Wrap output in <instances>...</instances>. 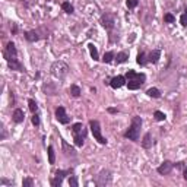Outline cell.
Instances as JSON below:
<instances>
[{
    "label": "cell",
    "mask_w": 187,
    "mask_h": 187,
    "mask_svg": "<svg viewBox=\"0 0 187 187\" xmlns=\"http://www.w3.org/2000/svg\"><path fill=\"white\" fill-rule=\"evenodd\" d=\"M145 79H146V76L143 73H136L135 70H127V73H126V83H127V86H129V89L132 91H136L139 89L143 83H145Z\"/></svg>",
    "instance_id": "1"
},
{
    "label": "cell",
    "mask_w": 187,
    "mask_h": 187,
    "mask_svg": "<svg viewBox=\"0 0 187 187\" xmlns=\"http://www.w3.org/2000/svg\"><path fill=\"white\" fill-rule=\"evenodd\" d=\"M140 127H142V119H140L139 115H136V117H133L130 127H129V130L124 133V136L129 139V140H133V142H136V140L139 139Z\"/></svg>",
    "instance_id": "2"
},
{
    "label": "cell",
    "mask_w": 187,
    "mask_h": 187,
    "mask_svg": "<svg viewBox=\"0 0 187 187\" xmlns=\"http://www.w3.org/2000/svg\"><path fill=\"white\" fill-rule=\"evenodd\" d=\"M67 72H69V67L63 62H54L51 65V73L54 75L56 78H58V79H63L67 75Z\"/></svg>",
    "instance_id": "3"
},
{
    "label": "cell",
    "mask_w": 187,
    "mask_h": 187,
    "mask_svg": "<svg viewBox=\"0 0 187 187\" xmlns=\"http://www.w3.org/2000/svg\"><path fill=\"white\" fill-rule=\"evenodd\" d=\"M89 126H91V132H92V135H94V138L97 139L98 142L101 143V145H105L107 143V139L101 135V126H99V122L98 120H91L89 122Z\"/></svg>",
    "instance_id": "4"
},
{
    "label": "cell",
    "mask_w": 187,
    "mask_h": 187,
    "mask_svg": "<svg viewBox=\"0 0 187 187\" xmlns=\"http://www.w3.org/2000/svg\"><path fill=\"white\" fill-rule=\"evenodd\" d=\"M3 56H5V58H6L8 62H10V60H16L18 58V51H16V47H15L13 42H8Z\"/></svg>",
    "instance_id": "5"
},
{
    "label": "cell",
    "mask_w": 187,
    "mask_h": 187,
    "mask_svg": "<svg viewBox=\"0 0 187 187\" xmlns=\"http://www.w3.org/2000/svg\"><path fill=\"white\" fill-rule=\"evenodd\" d=\"M101 24L105 29H113L114 24H115V16L113 13H105V15L101 16Z\"/></svg>",
    "instance_id": "6"
},
{
    "label": "cell",
    "mask_w": 187,
    "mask_h": 187,
    "mask_svg": "<svg viewBox=\"0 0 187 187\" xmlns=\"http://www.w3.org/2000/svg\"><path fill=\"white\" fill-rule=\"evenodd\" d=\"M72 172V170H66V171H57L56 172V177L51 180V186L53 187H60L62 186V183H63V179H65V175H67V174H70Z\"/></svg>",
    "instance_id": "7"
},
{
    "label": "cell",
    "mask_w": 187,
    "mask_h": 187,
    "mask_svg": "<svg viewBox=\"0 0 187 187\" xmlns=\"http://www.w3.org/2000/svg\"><path fill=\"white\" fill-rule=\"evenodd\" d=\"M111 183V175H110V171L102 170L99 174H98V179H97V184L98 186H107Z\"/></svg>",
    "instance_id": "8"
},
{
    "label": "cell",
    "mask_w": 187,
    "mask_h": 187,
    "mask_svg": "<svg viewBox=\"0 0 187 187\" xmlns=\"http://www.w3.org/2000/svg\"><path fill=\"white\" fill-rule=\"evenodd\" d=\"M56 119L58 120V123H62V124H67V123L70 122V119H69V115L66 114V110L63 107H58L56 110Z\"/></svg>",
    "instance_id": "9"
},
{
    "label": "cell",
    "mask_w": 187,
    "mask_h": 187,
    "mask_svg": "<svg viewBox=\"0 0 187 187\" xmlns=\"http://www.w3.org/2000/svg\"><path fill=\"white\" fill-rule=\"evenodd\" d=\"M174 168V164L170 162V161H164L159 167H158V172L159 174H162V175H167V174H170L171 171Z\"/></svg>",
    "instance_id": "10"
},
{
    "label": "cell",
    "mask_w": 187,
    "mask_h": 187,
    "mask_svg": "<svg viewBox=\"0 0 187 187\" xmlns=\"http://www.w3.org/2000/svg\"><path fill=\"white\" fill-rule=\"evenodd\" d=\"M124 83H126V78H124V76H115V78H113V79H111V82H110L111 88H114V89L122 88Z\"/></svg>",
    "instance_id": "11"
},
{
    "label": "cell",
    "mask_w": 187,
    "mask_h": 187,
    "mask_svg": "<svg viewBox=\"0 0 187 187\" xmlns=\"http://www.w3.org/2000/svg\"><path fill=\"white\" fill-rule=\"evenodd\" d=\"M8 65L9 67L12 69V70H18V72H25V67L19 62H18V58L16 60H10V62H8Z\"/></svg>",
    "instance_id": "12"
},
{
    "label": "cell",
    "mask_w": 187,
    "mask_h": 187,
    "mask_svg": "<svg viewBox=\"0 0 187 187\" xmlns=\"http://www.w3.org/2000/svg\"><path fill=\"white\" fill-rule=\"evenodd\" d=\"M85 136H86V132L85 130H82L81 133H75V143H76V146H82L83 145Z\"/></svg>",
    "instance_id": "13"
},
{
    "label": "cell",
    "mask_w": 187,
    "mask_h": 187,
    "mask_svg": "<svg viewBox=\"0 0 187 187\" xmlns=\"http://www.w3.org/2000/svg\"><path fill=\"white\" fill-rule=\"evenodd\" d=\"M24 111L21 110V108H16L15 111H13V122L15 123H22L24 122Z\"/></svg>",
    "instance_id": "14"
},
{
    "label": "cell",
    "mask_w": 187,
    "mask_h": 187,
    "mask_svg": "<svg viewBox=\"0 0 187 187\" xmlns=\"http://www.w3.org/2000/svg\"><path fill=\"white\" fill-rule=\"evenodd\" d=\"M152 135L151 133H146L145 135V138H143V140H142V146L145 148V149H149V148L152 146Z\"/></svg>",
    "instance_id": "15"
},
{
    "label": "cell",
    "mask_w": 187,
    "mask_h": 187,
    "mask_svg": "<svg viewBox=\"0 0 187 187\" xmlns=\"http://www.w3.org/2000/svg\"><path fill=\"white\" fill-rule=\"evenodd\" d=\"M159 56H161L159 50H152V51H151V54H149L148 62H151V63H156V62L159 60Z\"/></svg>",
    "instance_id": "16"
},
{
    "label": "cell",
    "mask_w": 187,
    "mask_h": 187,
    "mask_svg": "<svg viewBox=\"0 0 187 187\" xmlns=\"http://www.w3.org/2000/svg\"><path fill=\"white\" fill-rule=\"evenodd\" d=\"M127 58H129V54H127L126 51H122V53H119V54L115 56V62H117L119 65H122V63H126V62H127Z\"/></svg>",
    "instance_id": "17"
},
{
    "label": "cell",
    "mask_w": 187,
    "mask_h": 187,
    "mask_svg": "<svg viewBox=\"0 0 187 187\" xmlns=\"http://www.w3.org/2000/svg\"><path fill=\"white\" fill-rule=\"evenodd\" d=\"M25 38L29 41V42H35V41H38V34L35 32V31H28V32H25Z\"/></svg>",
    "instance_id": "18"
},
{
    "label": "cell",
    "mask_w": 187,
    "mask_h": 187,
    "mask_svg": "<svg viewBox=\"0 0 187 187\" xmlns=\"http://www.w3.org/2000/svg\"><path fill=\"white\" fill-rule=\"evenodd\" d=\"M88 48H89V54H91V57L97 62V60H99V56H98V51H97V47L91 42V44H88Z\"/></svg>",
    "instance_id": "19"
},
{
    "label": "cell",
    "mask_w": 187,
    "mask_h": 187,
    "mask_svg": "<svg viewBox=\"0 0 187 187\" xmlns=\"http://www.w3.org/2000/svg\"><path fill=\"white\" fill-rule=\"evenodd\" d=\"M148 97L151 98H159L161 97V92H159V89H156V88H149V89L146 91Z\"/></svg>",
    "instance_id": "20"
},
{
    "label": "cell",
    "mask_w": 187,
    "mask_h": 187,
    "mask_svg": "<svg viewBox=\"0 0 187 187\" xmlns=\"http://www.w3.org/2000/svg\"><path fill=\"white\" fill-rule=\"evenodd\" d=\"M70 94H72V97L78 98V97H81L82 91H81V88H79L78 85H72V86H70Z\"/></svg>",
    "instance_id": "21"
},
{
    "label": "cell",
    "mask_w": 187,
    "mask_h": 187,
    "mask_svg": "<svg viewBox=\"0 0 187 187\" xmlns=\"http://www.w3.org/2000/svg\"><path fill=\"white\" fill-rule=\"evenodd\" d=\"M136 62H138V65H140V66H145V65H146L148 58H146V56H145V53H142V51H140V53L138 54Z\"/></svg>",
    "instance_id": "22"
},
{
    "label": "cell",
    "mask_w": 187,
    "mask_h": 187,
    "mask_svg": "<svg viewBox=\"0 0 187 187\" xmlns=\"http://www.w3.org/2000/svg\"><path fill=\"white\" fill-rule=\"evenodd\" d=\"M114 57H115L114 51H108V53H105V54H104V57H102V62H104V63H111Z\"/></svg>",
    "instance_id": "23"
},
{
    "label": "cell",
    "mask_w": 187,
    "mask_h": 187,
    "mask_svg": "<svg viewBox=\"0 0 187 187\" xmlns=\"http://www.w3.org/2000/svg\"><path fill=\"white\" fill-rule=\"evenodd\" d=\"M62 9L65 10L66 13H69V15H70V13H73V6H72L69 2H65V3L62 5Z\"/></svg>",
    "instance_id": "24"
},
{
    "label": "cell",
    "mask_w": 187,
    "mask_h": 187,
    "mask_svg": "<svg viewBox=\"0 0 187 187\" xmlns=\"http://www.w3.org/2000/svg\"><path fill=\"white\" fill-rule=\"evenodd\" d=\"M48 162L50 164L56 162V155H54V148L53 146H48Z\"/></svg>",
    "instance_id": "25"
},
{
    "label": "cell",
    "mask_w": 187,
    "mask_h": 187,
    "mask_svg": "<svg viewBox=\"0 0 187 187\" xmlns=\"http://www.w3.org/2000/svg\"><path fill=\"white\" fill-rule=\"evenodd\" d=\"M83 130V126H82V123H75L73 126H72V132L75 133H81V132Z\"/></svg>",
    "instance_id": "26"
},
{
    "label": "cell",
    "mask_w": 187,
    "mask_h": 187,
    "mask_svg": "<svg viewBox=\"0 0 187 187\" xmlns=\"http://www.w3.org/2000/svg\"><path fill=\"white\" fill-rule=\"evenodd\" d=\"M62 143H63V149H65V154H66V155H72V156H73V155H75L73 148H69V146H67V143H66L65 140H63Z\"/></svg>",
    "instance_id": "27"
},
{
    "label": "cell",
    "mask_w": 187,
    "mask_h": 187,
    "mask_svg": "<svg viewBox=\"0 0 187 187\" xmlns=\"http://www.w3.org/2000/svg\"><path fill=\"white\" fill-rule=\"evenodd\" d=\"M154 117L156 122H164V120H165V114H164L162 111H155Z\"/></svg>",
    "instance_id": "28"
},
{
    "label": "cell",
    "mask_w": 187,
    "mask_h": 187,
    "mask_svg": "<svg viewBox=\"0 0 187 187\" xmlns=\"http://www.w3.org/2000/svg\"><path fill=\"white\" fill-rule=\"evenodd\" d=\"M164 21L167 24H172V22H175V18H174V15H171V13H165L164 15Z\"/></svg>",
    "instance_id": "29"
},
{
    "label": "cell",
    "mask_w": 187,
    "mask_h": 187,
    "mask_svg": "<svg viewBox=\"0 0 187 187\" xmlns=\"http://www.w3.org/2000/svg\"><path fill=\"white\" fill-rule=\"evenodd\" d=\"M28 105H29V110H31L32 113H37V110H38V105H37V102H35L34 99H29V101H28Z\"/></svg>",
    "instance_id": "30"
},
{
    "label": "cell",
    "mask_w": 187,
    "mask_h": 187,
    "mask_svg": "<svg viewBox=\"0 0 187 187\" xmlns=\"http://www.w3.org/2000/svg\"><path fill=\"white\" fill-rule=\"evenodd\" d=\"M138 3H139V0H127V2H126V5H127V8H129V9L136 8V6H138Z\"/></svg>",
    "instance_id": "31"
},
{
    "label": "cell",
    "mask_w": 187,
    "mask_h": 187,
    "mask_svg": "<svg viewBox=\"0 0 187 187\" xmlns=\"http://www.w3.org/2000/svg\"><path fill=\"white\" fill-rule=\"evenodd\" d=\"M69 186H72V187H78V186H79V183H78V179H76L75 175H72V177L69 179Z\"/></svg>",
    "instance_id": "32"
},
{
    "label": "cell",
    "mask_w": 187,
    "mask_h": 187,
    "mask_svg": "<svg viewBox=\"0 0 187 187\" xmlns=\"http://www.w3.org/2000/svg\"><path fill=\"white\" fill-rule=\"evenodd\" d=\"M180 24L183 25V26H187V9H186V12L181 15V18H180Z\"/></svg>",
    "instance_id": "33"
},
{
    "label": "cell",
    "mask_w": 187,
    "mask_h": 187,
    "mask_svg": "<svg viewBox=\"0 0 187 187\" xmlns=\"http://www.w3.org/2000/svg\"><path fill=\"white\" fill-rule=\"evenodd\" d=\"M22 186H24V187H32L34 186V181L31 179H24V181H22Z\"/></svg>",
    "instance_id": "34"
},
{
    "label": "cell",
    "mask_w": 187,
    "mask_h": 187,
    "mask_svg": "<svg viewBox=\"0 0 187 187\" xmlns=\"http://www.w3.org/2000/svg\"><path fill=\"white\" fill-rule=\"evenodd\" d=\"M32 124H35V126H38V124H40V117H38L37 114H34V115H32Z\"/></svg>",
    "instance_id": "35"
},
{
    "label": "cell",
    "mask_w": 187,
    "mask_h": 187,
    "mask_svg": "<svg viewBox=\"0 0 187 187\" xmlns=\"http://www.w3.org/2000/svg\"><path fill=\"white\" fill-rule=\"evenodd\" d=\"M12 32H13V34H16V32H18V26H16V24H12Z\"/></svg>",
    "instance_id": "36"
},
{
    "label": "cell",
    "mask_w": 187,
    "mask_h": 187,
    "mask_svg": "<svg viewBox=\"0 0 187 187\" xmlns=\"http://www.w3.org/2000/svg\"><path fill=\"white\" fill-rule=\"evenodd\" d=\"M108 113H111V114H115V113H117V110H115V108H108Z\"/></svg>",
    "instance_id": "37"
},
{
    "label": "cell",
    "mask_w": 187,
    "mask_h": 187,
    "mask_svg": "<svg viewBox=\"0 0 187 187\" xmlns=\"http://www.w3.org/2000/svg\"><path fill=\"white\" fill-rule=\"evenodd\" d=\"M2 183H3V184H10V183H9V181H8L6 179H3V180H2Z\"/></svg>",
    "instance_id": "38"
},
{
    "label": "cell",
    "mask_w": 187,
    "mask_h": 187,
    "mask_svg": "<svg viewBox=\"0 0 187 187\" xmlns=\"http://www.w3.org/2000/svg\"><path fill=\"white\" fill-rule=\"evenodd\" d=\"M184 180H187V167H186V170H184Z\"/></svg>",
    "instance_id": "39"
}]
</instances>
